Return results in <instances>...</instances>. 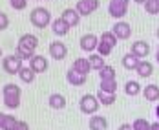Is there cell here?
<instances>
[{
    "label": "cell",
    "mask_w": 159,
    "mask_h": 130,
    "mask_svg": "<svg viewBox=\"0 0 159 130\" xmlns=\"http://www.w3.org/2000/svg\"><path fill=\"white\" fill-rule=\"evenodd\" d=\"M2 97H4V104L9 108V110H16L20 106V88L9 82V84H4L2 88Z\"/></svg>",
    "instance_id": "6da1fadb"
},
{
    "label": "cell",
    "mask_w": 159,
    "mask_h": 130,
    "mask_svg": "<svg viewBox=\"0 0 159 130\" xmlns=\"http://www.w3.org/2000/svg\"><path fill=\"white\" fill-rule=\"evenodd\" d=\"M30 20H31V24L37 30H44V28L51 26V22H53L51 20V13L46 7H35L30 13Z\"/></svg>",
    "instance_id": "7a4b0ae2"
},
{
    "label": "cell",
    "mask_w": 159,
    "mask_h": 130,
    "mask_svg": "<svg viewBox=\"0 0 159 130\" xmlns=\"http://www.w3.org/2000/svg\"><path fill=\"white\" fill-rule=\"evenodd\" d=\"M99 104H101V103H99L97 95H92V94H84V95L79 99V110L86 115L95 114L97 108H99Z\"/></svg>",
    "instance_id": "3957f363"
},
{
    "label": "cell",
    "mask_w": 159,
    "mask_h": 130,
    "mask_svg": "<svg viewBox=\"0 0 159 130\" xmlns=\"http://www.w3.org/2000/svg\"><path fill=\"white\" fill-rule=\"evenodd\" d=\"M128 4H130V0H110V4H108V13H110V16L121 20L128 13Z\"/></svg>",
    "instance_id": "277c9868"
},
{
    "label": "cell",
    "mask_w": 159,
    "mask_h": 130,
    "mask_svg": "<svg viewBox=\"0 0 159 130\" xmlns=\"http://www.w3.org/2000/svg\"><path fill=\"white\" fill-rule=\"evenodd\" d=\"M2 70L9 75H18V72L22 70V61L16 57L15 53L13 55H6L2 59Z\"/></svg>",
    "instance_id": "5b68a950"
},
{
    "label": "cell",
    "mask_w": 159,
    "mask_h": 130,
    "mask_svg": "<svg viewBox=\"0 0 159 130\" xmlns=\"http://www.w3.org/2000/svg\"><path fill=\"white\" fill-rule=\"evenodd\" d=\"M75 9L79 11L80 16H88L99 9V0H79Z\"/></svg>",
    "instance_id": "8992f818"
},
{
    "label": "cell",
    "mask_w": 159,
    "mask_h": 130,
    "mask_svg": "<svg viewBox=\"0 0 159 130\" xmlns=\"http://www.w3.org/2000/svg\"><path fill=\"white\" fill-rule=\"evenodd\" d=\"M49 57L51 59H55V61H62L64 57L68 55V48H66V44L61 42V40H53V42H49Z\"/></svg>",
    "instance_id": "52a82bcc"
},
{
    "label": "cell",
    "mask_w": 159,
    "mask_h": 130,
    "mask_svg": "<svg viewBox=\"0 0 159 130\" xmlns=\"http://www.w3.org/2000/svg\"><path fill=\"white\" fill-rule=\"evenodd\" d=\"M111 31H113V35H115L119 40H128L130 35H132V26H130L128 22H125V20H119V22L113 24Z\"/></svg>",
    "instance_id": "ba28073f"
},
{
    "label": "cell",
    "mask_w": 159,
    "mask_h": 130,
    "mask_svg": "<svg viewBox=\"0 0 159 130\" xmlns=\"http://www.w3.org/2000/svg\"><path fill=\"white\" fill-rule=\"evenodd\" d=\"M79 46L82 51H88V53H92V51H95L97 46H99V39H97L93 33H86V35H82L79 40Z\"/></svg>",
    "instance_id": "9c48e42d"
},
{
    "label": "cell",
    "mask_w": 159,
    "mask_h": 130,
    "mask_svg": "<svg viewBox=\"0 0 159 130\" xmlns=\"http://www.w3.org/2000/svg\"><path fill=\"white\" fill-rule=\"evenodd\" d=\"M16 46L35 51V49L39 48V37H37V35H33V33H24V35H20V39H18Z\"/></svg>",
    "instance_id": "30bf717a"
},
{
    "label": "cell",
    "mask_w": 159,
    "mask_h": 130,
    "mask_svg": "<svg viewBox=\"0 0 159 130\" xmlns=\"http://www.w3.org/2000/svg\"><path fill=\"white\" fill-rule=\"evenodd\" d=\"M30 68H31L35 73H44L48 70V59L35 53L31 59H30Z\"/></svg>",
    "instance_id": "8fae6325"
},
{
    "label": "cell",
    "mask_w": 159,
    "mask_h": 130,
    "mask_svg": "<svg viewBox=\"0 0 159 130\" xmlns=\"http://www.w3.org/2000/svg\"><path fill=\"white\" fill-rule=\"evenodd\" d=\"M61 18H62L64 22L70 26V28H75V26H79L80 22V15L77 9H73V7H68V9H64L62 15H61Z\"/></svg>",
    "instance_id": "7c38bea8"
},
{
    "label": "cell",
    "mask_w": 159,
    "mask_h": 130,
    "mask_svg": "<svg viewBox=\"0 0 159 130\" xmlns=\"http://www.w3.org/2000/svg\"><path fill=\"white\" fill-rule=\"evenodd\" d=\"M137 59H141L143 61V57H148V53H150V44L146 42V40H135L134 44H132V49H130Z\"/></svg>",
    "instance_id": "4fadbf2b"
},
{
    "label": "cell",
    "mask_w": 159,
    "mask_h": 130,
    "mask_svg": "<svg viewBox=\"0 0 159 130\" xmlns=\"http://www.w3.org/2000/svg\"><path fill=\"white\" fill-rule=\"evenodd\" d=\"M66 81L70 82L71 86H82V84L86 82V75L79 73V72L73 70V68H70V70L66 72Z\"/></svg>",
    "instance_id": "5bb4252c"
},
{
    "label": "cell",
    "mask_w": 159,
    "mask_h": 130,
    "mask_svg": "<svg viewBox=\"0 0 159 130\" xmlns=\"http://www.w3.org/2000/svg\"><path fill=\"white\" fill-rule=\"evenodd\" d=\"M139 63H141V59H137L132 51H130V53H125V55H123V59H121V64H123V68H125V70H128V72H132V70L135 72V68H137V64H139Z\"/></svg>",
    "instance_id": "9a60e30c"
},
{
    "label": "cell",
    "mask_w": 159,
    "mask_h": 130,
    "mask_svg": "<svg viewBox=\"0 0 159 130\" xmlns=\"http://www.w3.org/2000/svg\"><path fill=\"white\" fill-rule=\"evenodd\" d=\"M88 127H90V130H106L108 121H106L104 115H92L90 121H88Z\"/></svg>",
    "instance_id": "2e32d148"
},
{
    "label": "cell",
    "mask_w": 159,
    "mask_h": 130,
    "mask_svg": "<svg viewBox=\"0 0 159 130\" xmlns=\"http://www.w3.org/2000/svg\"><path fill=\"white\" fill-rule=\"evenodd\" d=\"M71 68H73V70H77V72L82 73V75H88V73L92 72V64H90L88 57H79V59H75V63H73Z\"/></svg>",
    "instance_id": "e0dca14e"
},
{
    "label": "cell",
    "mask_w": 159,
    "mask_h": 130,
    "mask_svg": "<svg viewBox=\"0 0 159 130\" xmlns=\"http://www.w3.org/2000/svg\"><path fill=\"white\" fill-rule=\"evenodd\" d=\"M51 31H53V35H57V37H64L66 33L70 31V26L64 22L62 18H55L51 22Z\"/></svg>",
    "instance_id": "ac0fdd59"
},
{
    "label": "cell",
    "mask_w": 159,
    "mask_h": 130,
    "mask_svg": "<svg viewBox=\"0 0 159 130\" xmlns=\"http://www.w3.org/2000/svg\"><path fill=\"white\" fill-rule=\"evenodd\" d=\"M135 73L139 75V77H143V79H146V77H150L152 73H154V64L152 63H148V61H141L139 64H137V68H135Z\"/></svg>",
    "instance_id": "d6986e66"
},
{
    "label": "cell",
    "mask_w": 159,
    "mask_h": 130,
    "mask_svg": "<svg viewBox=\"0 0 159 130\" xmlns=\"http://www.w3.org/2000/svg\"><path fill=\"white\" fill-rule=\"evenodd\" d=\"M48 104H49V108H53V110H62L66 106V97L62 94H51L48 97Z\"/></svg>",
    "instance_id": "ffe728a7"
},
{
    "label": "cell",
    "mask_w": 159,
    "mask_h": 130,
    "mask_svg": "<svg viewBox=\"0 0 159 130\" xmlns=\"http://www.w3.org/2000/svg\"><path fill=\"white\" fill-rule=\"evenodd\" d=\"M143 95H144V99L150 101V103L159 101V86L157 84H148V86H144L143 88Z\"/></svg>",
    "instance_id": "44dd1931"
},
{
    "label": "cell",
    "mask_w": 159,
    "mask_h": 130,
    "mask_svg": "<svg viewBox=\"0 0 159 130\" xmlns=\"http://www.w3.org/2000/svg\"><path fill=\"white\" fill-rule=\"evenodd\" d=\"M35 72H33L30 66H22V70L18 72V77H20V81L26 82V84H31L33 81H35Z\"/></svg>",
    "instance_id": "7402d4cb"
},
{
    "label": "cell",
    "mask_w": 159,
    "mask_h": 130,
    "mask_svg": "<svg viewBox=\"0 0 159 130\" xmlns=\"http://www.w3.org/2000/svg\"><path fill=\"white\" fill-rule=\"evenodd\" d=\"M97 99H99V103H101L102 106H111V104L115 103V94H108V92L99 90V92H97Z\"/></svg>",
    "instance_id": "603a6c76"
},
{
    "label": "cell",
    "mask_w": 159,
    "mask_h": 130,
    "mask_svg": "<svg viewBox=\"0 0 159 130\" xmlns=\"http://www.w3.org/2000/svg\"><path fill=\"white\" fill-rule=\"evenodd\" d=\"M88 61H90V64H92V70H95V72H99L101 68H104V66H106L104 57H102V55H99V53H92V55L88 57Z\"/></svg>",
    "instance_id": "cb8c5ba5"
},
{
    "label": "cell",
    "mask_w": 159,
    "mask_h": 130,
    "mask_svg": "<svg viewBox=\"0 0 159 130\" xmlns=\"http://www.w3.org/2000/svg\"><path fill=\"white\" fill-rule=\"evenodd\" d=\"M125 94L130 97H135L137 94H141V84L137 81H126L125 84Z\"/></svg>",
    "instance_id": "d4e9b609"
},
{
    "label": "cell",
    "mask_w": 159,
    "mask_h": 130,
    "mask_svg": "<svg viewBox=\"0 0 159 130\" xmlns=\"http://www.w3.org/2000/svg\"><path fill=\"white\" fill-rule=\"evenodd\" d=\"M99 90L108 92V94H115V92H117V81H115V79H106V81H101V84H99Z\"/></svg>",
    "instance_id": "484cf974"
},
{
    "label": "cell",
    "mask_w": 159,
    "mask_h": 130,
    "mask_svg": "<svg viewBox=\"0 0 159 130\" xmlns=\"http://www.w3.org/2000/svg\"><path fill=\"white\" fill-rule=\"evenodd\" d=\"M99 77H101V81H106V79H115V70H113V66H104V68H101L99 70Z\"/></svg>",
    "instance_id": "4316f807"
},
{
    "label": "cell",
    "mask_w": 159,
    "mask_h": 130,
    "mask_svg": "<svg viewBox=\"0 0 159 130\" xmlns=\"http://www.w3.org/2000/svg\"><path fill=\"white\" fill-rule=\"evenodd\" d=\"M15 55L18 57V59H20V61H30L33 55H35V51H31V49H26V48H20V46H16Z\"/></svg>",
    "instance_id": "83f0119b"
},
{
    "label": "cell",
    "mask_w": 159,
    "mask_h": 130,
    "mask_svg": "<svg viewBox=\"0 0 159 130\" xmlns=\"http://www.w3.org/2000/svg\"><path fill=\"white\" fill-rule=\"evenodd\" d=\"M101 42H106V44H110L111 48H115V44H117V37L113 35V31H104L102 35H101V39H99Z\"/></svg>",
    "instance_id": "f1b7e54d"
},
{
    "label": "cell",
    "mask_w": 159,
    "mask_h": 130,
    "mask_svg": "<svg viewBox=\"0 0 159 130\" xmlns=\"http://www.w3.org/2000/svg\"><path fill=\"white\" fill-rule=\"evenodd\" d=\"M132 127H134V130H152V123H148L146 119L139 117V119H135L132 123Z\"/></svg>",
    "instance_id": "f546056e"
},
{
    "label": "cell",
    "mask_w": 159,
    "mask_h": 130,
    "mask_svg": "<svg viewBox=\"0 0 159 130\" xmlns=\"http://www.w3.org/2000/svg\"><path fill=\"white\" fill-rule=\"evenodd\" d=\"M144 11H146L148 15H157L159 13V2L157 0H148V2L144 4Z\"/></svg>",
    "instance_id": "4dcf8cb0"
},
{
    "label": "cell",
    "mask_w": 159,
    "mask_h": 130,
    "mask_svg": "<svg viewBox=\"0 0 159 130\" xmlns=\"http://www.w3.org/2000/svg\"><path fill=\"white\" fill-rule=\"evenodd\" d=\"M97 49H99V55H102V57H108L113 48H111L110 44H106V42H101V40H99V46H97Z\"/></svg>",
    "instance_id": "1f68e13d"
},
{
    "label": "cell",
    "mask_w": 159,
    "mask_h": 130,
    "mask_svg": "<svg viewBox=\"0 0 159 130\" xmlns=\"http://www.w3.org/2000/svg\"><path fill=\"white\" fill-rule=\"evenodd\" d=\"M9 6L16 9V11H22V9H26V6H28V0H9Z\"/></svg>",
    "instance_id": "d6a6232c"
},
{
    "label": "cell",
    "mask_w": 159,
    "mask_h": 130,
    "mask_svg": "<svg viewBox=\"0 0 159 130\" xmlns=\"http://www.w3.org/2000/svg\"><path fill=\"white\" fill-rule=\"evenodd\" d=\"M7 26H9V16L6 15L4 11H0V31L7 30Z\"/></svg>",
    "instance_id": "836d02e7"
},
{
    "label": "cell",
    "mask_w": 159,
    "mask_h": 130,
    "mask_svg": "<svg viewBox=\"0 0 159 130\" xmlns=\"http://www.w3.org/2000/svg\"><path fill=\"white\" fill-rule=\"evenodd\" d=\"M16 119L15 115H7V121H6V127H4V130H13L15 128V125H16Z\"/></svg>",
    "instance_id": "e575fe53"
},
{
    "label": "cell",
    "mask_w": 159,
    "mask_h": 130,
    "mask_svg": "<svg viewBox=\"0 0 159 130\" xmlns=\"http://www.w3.org/2000/svg\"><path fill=\"white\" fill-rule=\"evenodd\" d=\"M13 130H30V125L26 121H16V125Z\"/></svg>",
    "instance_id": "d590c367"
},
{
    "label": "cell",
    "mask_w": 159,
    "mask_h": 130,
    "mask_svg": "<svg viewBox=\"0 0 159 130\" xmlns=\"http://www.w3.org/2000/svg\"><path fill=\"white\" fill-rule=\"evenodd\" d=\"M6 121H7V114L0 112V130H4V127H6Z\"/></svg>",
    "instance_id": "8d00e7d4"
},
{
    "label": "cell",
    "mask_w": 159,
    "mask_h": 130,
    "mask_svg": "<svg viewBox=\"0 0 159 130\" xmlns=\"http://www.w3.org/2000/svg\"><path fill=\"white\" fill-rule=\"evenodd\" d=\"M117 130H134V127H132L130 123H123V125H119V128Z\"/></svg>",
    "instance_id": "74e56055"
},
{
    "label": "cell",
    "mask_w": 159,
    "mask_h": 130,
    "mask_svg": "<svg viewBox=\"0 0 159 130\" xmlns=\"http://www.w3.org/2000/svg\"><path fill=\"white\" fill-rule=\"evenodd\" d=\"M152 130H159V121L157 123H152Z\"/></svg>",
    "instance_id": "f35d334b"
},
{
    "label": "cell",
    "mask_w": 159,
    "mask_h": 130,
    "mask_svg": "<svg viewBox=\"0 0 159 130\" xmlns=\"http://www.w3.org/2000/svg\"><path fill=\"white\" fill-rule=\"evenodd\" d=\"M134 2H135V4H143V6H144V4H146L148 0H134Z\"/></svg>",
    "instance_id": "ab89813d"
},
{
    "label": "cell",
    "mask_w": 159,
    "mask_h": 130,
    "mask_svg": "<svg viewBox=\"0 0 159 130\" xmlns=\"http://www.w3.org/2000/svg\"><path fill=\"white\" fill-rule=\"evenodd\" d=\"M156 117H157V121H159V104L156 106Z\"/></svg>",
    "instance_id": "60d3db41"
},
{
    "label": "cell",
    "mask_w": 159,
    "mask_h": 130,
    "mask_svg": "<svg viewBox=\"0 0 159 130\" xmlns=\"http://www.w3.org/2000/svg\"><path fill=\"white\" fill-rule=\"evenodd\" d=\"M156 61H157V64H159V51L156 53Z\"/></svg>",
    "instance_id": "b9f144b4"
},
{
    "label": "cell",
    "mask_w": 159,
    "mask_h": 130,
    "mask_svg": "<svg viewBox=\"0 0 159 130\" xmlns=\"http://www.w3.org/2000/svg\"><path fill=\"white\" fill-rule=\"evenodd\" d=\"M0 59H4V53H2V48H0Z\"/></svg>",
    "instance_id": "7bdbcfd3"
},
{
    "label": "cell",
    "mask_w": 159,
    "mask_h": 130,
    "mask_svg": "<svg viewBox=\"0 0 159 130\" xmlns=\"http://www.w3.org/2000/svg\"><path fill=\"white\" fill-rule=\"evenodd\" d=\"M156 37H157V39H159V28H157V30H156Z\"/></svg>",
    "instance_id": "ee69618b"
},
{
    "label": "cell",
    "mask_w": 159,
    "mask_h": 130,
    "mask_svg": "<svg viewBox=\"0 0 159 130\" xmlns=\"http://www.w3.org/2000/svg\"><path fill=\"white\" fill-rule=\"evenodd\" d=\"M157 51H159V46H157Z\"/></svg>",
    "instance_id": "f6af8a7d"
},
{
    "label": "cell",
    "mask_w": 159,
    "mask_h": 130,
    "mask_svg": "<svg viewBox=\"0 0 159 130\" xmlns=\"http://www.w3.org/2000/svg\"><path fill=\"white\" fill-rule=\"evenodd\" d=\"M157 2H159V0H157Z\"/></svg>",
    "instance_id": "bcb514c9"
}]
</instances>
